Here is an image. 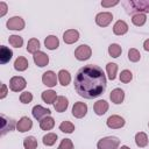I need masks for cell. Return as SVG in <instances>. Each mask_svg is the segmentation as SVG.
I'll return each instance as SVG.
<instances>
[{
  "instance_id": "obj_40",
  "label": "cell",
  "mask_w": 149,
  "mask_h": 149,
  "mask_svg": "<svg viewBox=\"0 0 149 149\" xmlns=\"http://www.w3.org/2000/svg\"><path fill=\"white\" fill-rule=\"evenodd\" d=\"M6 13H7V5L3 1H1L0 2V16H3Z\"/></svg>"
},
{
  "instance_id": "obj_17",
  "label": "cell",
  "mask_w": 149,
  "mask_h": 149,
  "mask_svg": "<svg viewBox=\"0 0 149 149\" xmlns=\"http://www.w3.org/2000/svg\"><path fill=\"white\" fill-rule=\"evenodd\" d=\"M68 105H69V101H68V99H66L65 97H63V95L57 97V99H56L55 102H54V107H55L56 112H59V113L64 112V111L68 108Z\"/></svg>"
},
{
  "instance_id": "obj_37",
  "label": "cell",
  "mask_w": 149,
  "mask_h": 149,
  "mask_svg": "<svg viewBox=\"0 0 149 149\" xmlns=\"http://www.w3.org/2000/svg\"><path fill=\"white\" fill-rule=\"evenodd\" d=\"M31 100H33V94L30 92L26 91V92H22L20 94V101L22 104H29Z\"/></svg>"
},
{
  "instance_id": "obj_29",
  "label": "cell",
  "mask_w": 149,
  "mask_h": 149,
  "mask_svg": "<svg viewBox=\"0 0 149 149\" xmlns=\"http://www.w3.org/2000/svg\"><path fill=\"white\" fill-rule=\"evenodd\" d=\"M121 52H122V49H121V47H120L119 44H116V43H112V44L108 47V54H109V56H112L113 58L119 57V56L121 55Z\"/></svg>"
},
{
  "instance_id": "obj_5",
  "label": "cell",
  "mask_w": 149,
  "mask_h": 149,
  "mask_svg": "<svg viewBox=\"0 0 149 149\" xmlns=\"http://www.w3.org/2000/svg\"><path fill=\"white\" fill-rule=\"evenodd\" d=\"M27 85V81L24 78L20 77V76H15V77H12L10 80H9V88L14 92H19V91H22Z\"/></svg>"
},
{
  "instance_id": "obj_38",
  "label": "cell",
  "mask_w": 149,
  "mask_h": 149,
  "mask_svg": "<svg viewBox=\"0 0 149 149\" xmlns=\"http://www.w3.org/2000/svg\"><path fill=\"white\" fill-rule=\"evenodd\" d=\"M57 149H73V143L70 139H64L62 140Z\"/></svg>"
},
{
  "instance_id": "obj_36",
  "label": "cell",
  "mask_w": 149,
  "mask_h": 149,
  "mask_svg": "<svg viewBox=\"0 0 149 149\" xmlns=\"http://www.w3.org/2000/svg\"><path fill=\"white\" fill-rule=\"evenodd\" d=\"M132 78H133V74H132V72L129 70L121 71V73H120V81H122V83H129L132 80Z\"/></svg>"
},
{
  "instance_id": "obj_28",
  "label": "cell",
  "mask_w": 149,
  "mask_h": 149,
  "mask_svg": "<svg viewBox=\"0 0 149 149\" xmlns=\"http://www.w3.org/2000/svg\"><path fill=\"white\" fill-rule=\"evenodd\" d=\"M42 141H43V144H44V146L51 147V146H54V144L56 143V141H57V135H56L55 133H48L47 135L43 136Z\"/></svg>"
},
{
  "instance_id": "obj_12",
  "label": "cell",
  "mask_w": 149,
  "mask_h": 149,
  "mask_svg": "<svg viewBox=\"0 0 149 149\" xmlns=\"http://www.w3.org/2000/svg\"><path fill=\"white\" fill-rule=\"evenodd\" d=\"M42 81H43V84H44L45 86H48V87H54V86H56V84H57L56 73H55L54 71H51V70L44 72L43 76H42Z\"/></svg>"
},
{
  "instance_id": "obj_21",
  "label": "cell",
  "mask_w": 149,
  "mask_h": 149,
  "mask_svg": "<svg viewBox=\"0 0 149 149\" xmlns=\"http://www.w3.org/2000/svg\"><path fill=\"white\" fill-rule=\"evenodd\" d=\"M44 45H45V48L49 49V50H55V49L58 48L59 41H58V38H57L56 36L49 35V36L44 40Z\"/></svg>"
},
{
  "instance_id": "obj_22",
  "label": "cell",
  "mask_w": 149,
  "mask_h": 149,
  "mask_svg": "<svg viewBox=\"0 0 149 149\" xmlns=\"http://www.w3.org/2000/svg\"><path fill=\"white\" fill-rule=\"evenodd\" d=\"M42 100L47 104H54L55 100L57 99V95H56V92L52 91V90H47V91H43L42 92Z\"/></svg>"
},
{
  "instance_id": "obj_13",
  "label": "cell",
  "mask_w": 149,
  "mask_h": 149,
  "mask_svg": "<svg viewBox=\"0 0 149 149\" xmlns=\"http://www.w3.org/2000/svg\"><path fill=\"white\" fill-rule=\"evenodd\" d=\"M33 59H34V63L40 66V68H43L45 65H48L49 63V57L47 54H44L43 51H37L33 55Z\"/></svg>"
},
{
  "instance_id": "obj_1",
  "label": "cell",
  "mask_w": 149,
  "mask_h": 149,
  "mask_svg": "<svg viewBox=\"0 0 149 149\" xmlns=\"http://www.w3.org/2000/svg\"><path fill=\"white\" fill-rule=\"evenodd\" d=\"M106 85L107 81L105 73L98 65H85L78 70L74 77V90L85 99L99 97L105 92Z\"/></svg>"
},
{
  "instance_id": "obj_41",
  "label": "cell",
  "mask_w": 149,
  "mask_h": 149,
  "mask_svg": "<svg viewBox=\"0 0 149 149\" xmlns=\"http://www.w3.org/2000/svg\"><path fill=\"white\" fill-rule=\"evenodd\" d=\"M6 95H7V87H6L5 84H1V94H0V98L3 99Z\"/></svg>"
},
{
  "instance_id": "obj_19",
  "label": "cell",
  "mask_w": 149,
  "mask_h": 149,
  "mask_svg": "<svg viewBox=\"0 0 149 149\" xmlns=\"http://www.w3.org/2000/svg\"><path fill=\"white\" fill-rule=\"evenodd\" d=\"M109 98H111L112 102H114V104H121L123 101V99H125V92L121 88H114L111 92Z\"/></svg>"
},
{
  "instance_id": "obj_8",
  "label": "cell",
  "mask_w": 149,
  "mask_h": 149,
  "mask_svg": "<svg viewBox=\"0 0 149 149\" xmlns=\"http://www.w3.org/2000/svg\"><path fill=\"white\" fill-rule=\"evenodd\" d=\"M87 113V105L85 102H81V101H77L73 107H72V115L74 118H78V119H81L83 116H85Z\"/></svg>"
},
{
  "instance_id": "obj_31",
  "label": "cell",
  "mask_w": 149,
  "mask_h": 149,
  "mask_svg": "<svg viewBox=\"0 0 149 149\" xmlns=\"http://www.w3.org/2000/svg\"><path fill=\"white\" fill-rule=\"evenodd\" d=\"M106 71L108 74V78L111 80H114L116 77V71H118V65L115 63H108L106 65Z\"/></svg>"
},
{
  "instance_id": "obj_33",
  "label": "cell",
  "mask_w": 149,
  "mask_h": 149,
  "mask_svg": "<svg viewBox=\"0 0 149 149\" xmlns=\"http://www.w3.org/2000/svg\"><path fill=\"white\" fill-rule=\"evenodd\" d=\"M8 42H9V44H10L12 47H14V48H20V47H22V44H23V38H22L21 36H19V35H10L9 38H8Z\"/></svg>"
},
{
  "instance_id": "obj_34",
  "label": "cell",
  "mask_w": 149,
  "mask_h": 149,
  "mask_svg": "<svg viewBox=\"0 0 149 149\" xmlns=\"http://www.w3.org/2000/svg\"><path fill=\"white\" fill-rule=\"evenodd\" d=\"M59 130H62L63 133L71 134V133H73V130H74V126H73V123H71L70 121H63V122L59 125Z\"/></svg>"
},
{
  "instance_id": "obj_30",
  "label": "cell",
  "mask_w": 149,
  "mask_h": 149,
  "mask_svg": "<svg viewBox=\"0 0 149 149\" xmlns=\"http://www.w3.org/2000/svg\"><path fill=\"white\" fill-rule=\"evenodd\" d=\"M146 21H147V16H146V14H143V13L135 14V15H133V17H132V22H133L135 26H137V27L143 26V24L146 23Z\"/></svg>"
},
{
  "instance_id": "obj_7",
  "label": "cell",
  "mask_w": 149,
  "mask_h": 149,
  "mask_svg": "<svg viewBox=\"0 0 149 149\" xmlns=\"http://www.w3.org/2000/svg\"><path fill=\"white\" fill-rule=\"evenodd\" d=\"M7 28L9 30H22L24 28V21L20 16H13L7 21Z\"/></svg>"
},
{
  "instance_id": "obj_32",
  "label": "cell",
  "mask_w": 149,
  "mask_h": 149,
  "mask_svg": "<svg viewBox=\"0 0 149 149\" xmlns=\"http://www.w3.org/2000/svg\"><path fill=\"white\" fill-rule=\"evenodd\" d=\"M23 147L24 149H36L37 148V141L34 136H27L23 140Z\"/></svg>"
},
{
  "instance_id": "obj_9",
  "label": "cell",
  "mask_w": 149,
  "mask_h": 149,
  "mask_svg": "<svg viewBox=\"0 0 149 149\" xmlns=\"http://www.w3.org/2000/svg\"><path fill=\"white\" fill-rule=\"evenodd\" d=\"M31 113H33V116H34L36 120H38V121H41L42 119H44V118H47V116H50V114H51L50 109L44 108V107H42L41 105L34 106Z\"/></svg>"
},
{
  "instance_id": "obj_11",
  "label": "cell",
  "mask_w": 149,
  "mask_h": 149,
  "mask_svg": "<svg viewBox=\"0 0 149 149\" xmlns=\"http://www.w3.org/2000/svg\"><path fill=\"white\" fill-rule=\"evenodd\" d=\"M14 128H15V121L1 114V135H5L7 132L13 130Z\"/></svg>"
},
{
  "instance_id": "obj_4",
  "label": "cell",
  "mask_w": 149,
  "mask_h": 149,
  "mask_svg": "<svg viewBox=\"0 0 149 149\" xmlns=\"http://www.w3.org/2000/svg\"><path fill=\"white\" fill-rule=\"evenodd\" d=\"M91 55H92V50L86 44H81L74 50V57L78 61H86L91 57Z\"/></svg>"
},
{
  "instance_id": "obj_20",
  "label": "cell",
  "mask_w": 149,
  "mask_h": 149,
  "mask_svg": "<svg viewBox=\"0 0 149 149\" xmlns=\"http://www.w3.org/2000/svg\"><path fill=\"white\" fill-rule=\"evenodd\" d=\"M93 109H94L97 115H104L108 109V102L106 100H98L94 104Z\"/></svg>"
},
{
  "instance_id": "obj_16",
  "label": "cell",
  "mask_w": 149,
  "mask_h": 149,
  "mask_svg": "<svg viewBox=\"0 0 149 149\" xmlns=\"http://www.w3.org/2000/svg\"><path fill=\"white\" fill-rule=\"evenodd\" d=\"M127 31H128V24L125 21L119 20V21H116L114 23V26H113V33L115 35L121 36V35H125Z\"/></svg>"
},
{
  "instance_id": "obj_25",
  "label": "cell",
  "mask_w": 149,
  "mask_h": 149,
  "mask_svg": "<svg viewBox=\"0 0 149 149\" xmlns=\"http://www.w3.org/2000/svg\"><path fill=\"white\" fill-rule=\"evenodd\" d=\"M58 80H59L61 85L68 86V85L70 84V81H71V76H70L69 71H66V70H61V71L58 72Z\"/></svg>"
},
{
  "instance_id": "obj_39",
  "label": "cell",
  "mask_w": 149,
  "mask_h": 149,
  "mask_svg": "<svg viewBox=\"0 0 149 149\" xmlns=\"http://www.w3.org/2000/svg\"><path fill=\"white\" fill-rule=\"evenodd\" d=\"M119 3V1L118 0H115V1H101V6L102 7H112V6H115V5H118Z\"/></svg>"
},
{
  "instance_id": "obj_26",
  "label": "cell",
  "mask_w": 149,
  "mask_h": 149,
  "mask_svg": "<svg viewBox=\"0 0 149 149\" xmlns=\"http://www.w3.org/2000/svg\"><path fill=\"white\" fill-rule=\"evenodd\" d=\"M54 126H55V120L51 116H47L40 121V127L43 130H50L54 128Z\"/></svg>"
},
{
  "instance_id": "obj_35",
  "label": "cell",
  "mask_w": 149,
  "mask_h": 149,
  "mask_svg": "<svg viewBox=\"0 0 149 149\" xmlns=\"http://www.w3.org/2000/svg\"><path fill=\"white\" fill-rule=\"evenodd\" d=\"M128 58H129V61H130V62L136 63V62H139V61H140V58H141V54L139 52V50H137V49L132 48V49H129V51H128Z\"/></svg>"
},
{
  "instance_id": "obj_42",
  "label": "cell",
  "mask_w": 149,
  "mask_h": 149,
  "mask_svg": "<svg viewBox=\"0 0 149 149\" xmlns=\"http://www.w3.org/2000/svg\"><path fill=\"white\" fill-rule=\"evenodd\" d=\"M143 48H144L146 51H149V38L144 41V43H143Z\"/></svg>"
},
{
  "instance_id": "obj_15",
  "label": "cell",
  "mask_w": 149,
  "mask_h": 149,
  "mask_svg": "<svg viewBox=\"0 0 149 149\" xmlns=\"http://www.w3.org/2000/svg\"><path fill=\"white\" fill-rule=\"evenodd\" d=\"M79 38V33L76 29H69L63 34V40L66 44H72Z\"/></svg>"
},
{
  "instance_id": "obj_3",
  "label": "cell",
  "mask_w": 149,
  "mask_h": 149,
  "mask_svg": "<svg viewBox=\"0 0 149 149\" xmlns=\"http://www.w3.org/2000/svg\"><path fill=\"white\" fill-rule=\"evenodd\" d=\"M119 144H120V141H119L118 137H115V136H107V137L101 139L98 142L97 148L98 149H118Z\"/></svg>"
},
{
  "instance_id": "obj_10",
  "label": "cell",
  "mask_w": 149,
  "mask_h": 149,
  "mask_svg": "<svg viewBox=\"0 0 149 149\" xmlns=\"http://www.w3.org/2000/svg\"><path fill=\"white\" fill-rule=\"evenodd\" d=\"M107 127H109L111 129H119L121 127L125 126V120L123 118H121L120 115H111L107 121H106Z\"/></svg>"
},
{
  "instance_id": "obj_27",
  "label": "cell",
  "mask_w": 149,
  "mask_h": 149,
  "mask_svg": "<svg viewBox=\"0 0 149 149\" xmlns=\"http://www.w3.org/2000/svg\"><path fill=\"white\" fill-rule=\"evenodd\" d=\"M135 142H136V146L140 147V148H143L148 144V136L146 133L143 132H140L135 135Z\"/></svg>"
},
{
  "instance_id": "obj_2",
  "label": "cell",
  "mask_w": 149,
  "mask_h": 149,
  "mask_svg": "<svg viewBox=\"0 0 149 149\" xmlns=\"http://www.w3.org/2000/svg\"><path fill=\"white\" fill-rule=\"evenodd\" d=\"M127 14H140L149 12V0H127L122 2Z\"/></svg>"
},
{
  "instance_id": "obj_24",
  "label": "cell",
  "mask_w": 149,
  "mask_h": 149,
  "mask_svg": "<svg viewBox=\"0 0 149 149\" xmlns=\"http://www.w3.org/2000/svg\"><path fill=\"white\" fill-rule=\"evenodd\" d=\"M27 51L30 54H35L40 51V41L37 38H30L27 43Z\"/></svg>"
},
{
  "instance_id": "obj_23",
  "label": "cell",
  "mask_w": 149,
  "mask_h": 149,
  "mask_svg": "<svg viewBox=\"0 0 149 149\" xmlns=\"http://www.w3.org/2000/svg\"><path fill=\"white\" fill-rule=\"evenodd\" d=\"M28 65H29L28 61H27L24 57H22V56L17 57V58L15 59V62H14V69H15L16 71H24V70H27Z\"/></svg>"
},
{
  "instance_id": "obj_43",
  "label": "cell",
  "mask_w": 149,
  "mask_h": 149,
  "mask_svg": "<svg viewBox=\"0 0 149 149\" xmlns=\"http://www.w3.org/2000/svg\"><path fill=\"white\" fill-rule=\"evenodd\" d=\"M120 149H130V148H129V147H127V146H122Z\"/></svg>"
},
{
  "instance_id": "obj_18",
  "label": "cell",
  "mask_w": 149,
  "mask_h": 149,
  "mask_svg": "<svg viewBox=\"0 0 149 149\" xmlns=\"http://www.w3.org/2000/svg\"><path fill=\"white\" fill-rule=\"evenodd\" d=\"M12 56H13V51L7 47L1 45V48H0V63L1 64L8 63L10 61Z\"/></svg>"
},
{
  "instance_id": "obj_14",
  "label": "cell",
  "mask_w": 149,
  "mask_h": 149,
  "mask_svg": "<svg viewBox=\"0 0 149 149\" xmlns=\"http://www.w3.org/2000/svg\"><path fill=\"white\" fill-rule=\"evenodd\" d=\"M31 127H33V121L28 116H22L17 121V123H16V129L19 132H21V133H24L27 130H30Z\"/></svg>"
},
{
  "instance_id": "obj_44",
  "label": "cell",
  "mask_w": 149,
  "mask_h": 149,
  "mask_svg": "<svg viewBox=\"0 0 149 149\" xmlns=\"http://www.w3.org/2000/svg\"><path fill=\"white\" fill-rule=\"evenodd\" d=\"M148 126H149V123H148Z\"/></svg>"
},
{
  "instance_id": "obj_6",
  "label": "cell",
  "mask_w": 149,
  "mask_h": 149,
  "mask_svg": "<svg viewBox=\"0 0 149 149\" xmlns=\"http://www.w3.org/2000/svg\"><path fill=\"white\" fill-rule=\"evenodd\" d=\"M113 20V15L109 12H101L95 16V23L100 27H107Z\"/></svg>"
}]
</instances>
